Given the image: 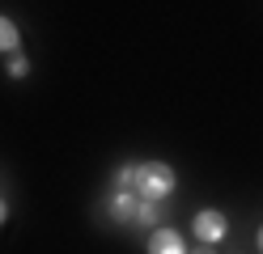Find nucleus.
Returning <instances> with one entry per match:
<instances>
[{"label":"nucleus","instance_id":"7","mask_svg":"<svg viewBox=\"0 0 263 254\" xmlns=\"http://www.w3.org/2000/svg\"><path fill=\"white\" fill-rule=\"evenodd\" d=\"M26 72H30V64H26L22 55H13V60H9V76H26Z\"/></svg>","mask_w":263,"mask_h":254},{"label":"nucleus","instance_id":"2","mask_svg":"<svg viewBox=\"0 0 263 254\" xmlns=\"http://www.w3.org/2000/svg\"><path fill=\"white\" fill-rule=\"evenodd\" d=\"M136 203H140V195L132 191V186H110V191L102 195V216L110 220V225H132Z\"/></svg>","mask_w":263,"mask_h":254},{"label":"nucleus","instance_id":"5","mask_svg":"<svg viewBox=\"0 0 263 254\" xmlns=\"http://www.w3.org/2000/svg\"><path fill=\"white\" fill-rule=\"evenodd\" d=\"M149 254H183V237H178L174 229H153Z\"/></svg>","mask_w":263,"mask_h":254},{"label":"nucleus","instance_id":"4","mask_svg":"<svg viewBox=\"0 0 263 254\" xmlns=\"http://www.w3.org/2000/svg\"><path fill=\"white\" fill-rule=\"evenodd\" d=\"M166 216H170V212L161 208V199H140L132 225H140V229H161V220H166Z\"/></svg>","mask_w":263,"mask_h":254},{"label":"nucleus","instance_id":"10","mask_svg":"<svg viewBox=\"0 0 263 254\" xmlns=\"http://www.w3.org/2000/svg\"><path fill=\"white\" fill-rule=\"evenodd\" d=\"M255 242H259V250H263V229H259V237H255Z\"/></svg>","mask_w":263,"mask_h":254},{"label":"nucleus","instance_id":"1","mask_svg":"<svg viewBox=\"0 0 263 254\" xmlns=\"http://www.w3.org/2000/svg\"><path fill=\"white\" fill-rule=\"evenodd\" d=\"M132 191L140 199H166L174 191V169L166 161H140L136 178H132Z\"/></svg>","mask_w":263,"mask_h":254},{"label":"nucleus","instance_id":"8","mask_svg":"<svg viewBox=\"0 0 263 254\" xmlns=\"http://www.w3.org/2000/svg\"><path fill=\"white\" fill-rule=\"evenodd\" d=\"M9 220V208H5V195H0V225H5Z\"/></svg>","mask_w":263,"mask_h":254},{"label":"nucleus","instance_id":"6","mask_svg":"<svg viewBox=\"0 0 263 254\" xmlns=\"http://www.w3.org/2000/svg\"><path fill=\"white\" fill-rule=\"evenodd\" d=\"M17 43H22V30L0 13V51H17Z\"/></svg>","mask_w":263,"mask_h":254},{"label":"nucleus","instance_id":"9","mask_svg":"<svg viewBox=\"0 0 263 254\" xmlns=\"http://www.w3.org/2000/svg\"><path fill=\"white\" fill-rule=\"evenodd\" d=\"M195 254H212V246H204V242H200V250H195Z\"/></svg>","mask_w":263,"mask_h":254},{"label":"nucleus","instance_id":"3","mask_svg":"<svg viewBox=\"0 0 263 254\" xmlns=\"http://www.w3.org/2000/svg\"><path fill=\"white\" fill-rule=\"evenodd\" d=\"M191 229H195V237H200L204 246H217L221 237H225V229H229V220H225V212H217V208H204V212H195Z\"/></svg>","mask_w":263,"mask_h":254}]
</instances>
